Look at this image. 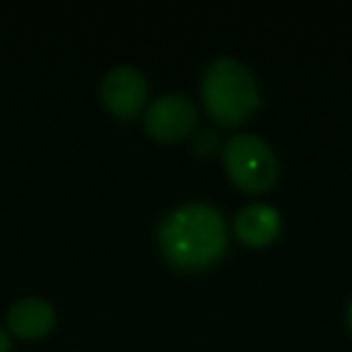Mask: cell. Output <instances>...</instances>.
<instances>
[{
    "instance_id": "cell-1",
    "label": "cell",
    "mask_w": 352,
    "mask_h": 352,
    "mask_svg": "<svg viewBox=\"0 0 352 352\" xmlns=\"http://www.w3.org/2000/svg\"><path fill=\"white\" fill-rule=\"evenodd\" d=\"M160 249L179 268H203L225 254L227 227L210 203H184L162 220Z\"/></svg>"
},
{
    "instance_id": "cell-2",
    "label": "cell",
    "mask_w": 352,
    "mask_h": 352,
    "mask_svg": "<svg viewBox=\"0 0 352 352\" xmlns=\"http://www.w3.org/2000/svg\"><path fill=\"white\" fill-rule=\"evenodd\" d=\"M203 99L220 123H239L258 107V85L249 68L232 56H220L203 75Z\"/></svg>"
},
{
    "instance_id": "cell-3",
    "label": "cell",
    "mask_w": 352,
    "mask_h": 352,
    "mask_svg": "<svg viewBox=\"0 0 352 352\" xmlns=\"http://www.w3.org/2000/svg\"><path fill=\"white\" fill-rule=\"evenodd\" d=\"M225 164L232 182L246 191H263L278 179V157L273 147L254 133L230 138L225 147Z\"/></svg>"
},
{
    "instance_id": "cell-4",
    "label": "cell",
    "mask_w": 352,
    "mask_h": 352,
    "mask_svg": "<svg viewBox=\"0 0 352 352\" xmlns=\"http://www.w3.org/2000/svg\"><path fill=\"white\" fill-rule=\"evenodd\" d=\"M196 104L182 92L162 94L150 104L145 113V126L150 135L160 140H179L196 126Z\"/></svg>"
},
{
    "instance_id": "cell-5",
    "label": "cell",
    "mask_w": 352,
    "mask_h": 352,
    "mask_svg": "<svg viewBox=\"0 0 352 352\" xmlns=\"http://www.w3.org/2000/svg\"><path fill=\"white\" fill-rule=\"evenodd\" d=\"M147 97V80L133 65H116L102 80V99L116 116L128 118L140 111Z\"/></svg>"
},
{
    "instance_id": "cell-6",
    "label": "cell",
    "mask_w": 352,
    "mask_h": 352,
    "mask_svg": "<svg viewBox=\"0 0 352 352\" xmlns=\"http://www.w3.org/2000/svg\"><path fill=\"white\" fill-rule=\"evenodd\" d=\"M280 227H283L280 212L273 206H268V203L246 206L234 217L236 234H239V239H244L251 246H263L268 241H273L278 236Z\"/></svg>"
},
{
    "instance_id": "cell-7",
    "label": "cell",
    "mask_w": 352,
    "mask_h": 352,
    "mask_svg": "<svg viewBox=\"0 0 352 352\" xmlns=\"http://www.w3.org/2000/svg\"><path fill=\"white\" fill-rule=\"evenodd\" d=\"M56 321V309L41 297H22L8 311V323L22 338H39L51 331Z\"/></svg>"
},
{
    "instance_id": "cell-8",
    "label": "cell",
    "mask_w": 352,
    "mask_h": 352,
    "mask_svg": "<svg viewBox=\"0 0 352 352\" xmlns=\"http://www.w3.org/2000/svg\"><path fill=\"white\" fill-rule=\"evenodd\" d=\"M0 352H10V338L3 328H0Z\"/></svg>"
},
{
    "instance_id": "cell-9",
    "label": "cell",
    "mask_w": 352,
    "mask_h": 352,
    "mask_svg": "<svg viewBox=\"0 0 352 352\" xmlns=\"http://www.w3.org/2000/svg\"><path fill=\"white\" fill-rule=\"evenodd\" d=\"M347 323H350V328H352V302H350V307H347Z\"/></svg>"
}]
</instances>
